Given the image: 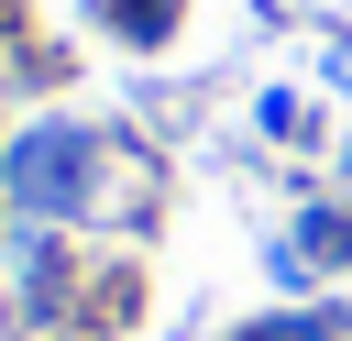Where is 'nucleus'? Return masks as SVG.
Here are the masks:
<instances>
[{
	"label": "nucleus",
	"mask_w": 352,
	"mask_h": 341,
	"mask_svg": "<svg viewBox=\"0 0 352 341\" xmlns=\"http://www.w3.org/2000/svg\"><path fill=\"white\" fill-rule=\"evenodd\" d=\"M99 11H110L132 44H165V33H176V0H99Z\"/></svg>",
	"instance_id": "nucleus-2"
},
{
	"label": "nucleus",
	"mask_w": 352,
	"mask_h": 341,
	"mask_svg": "<svg viewBox=\"0 0 352 341\" xmlns=\"http://www.w3.org/2000/svg\"><path fill=\"white\" fill-rule=\"evenodd\" d=\"M88 165H99V132H77V121H44V132H22L11 143V198L22 209H44V220H77L99 187H88Z\"/></svg>",
	"instance_id": "nucleus-1"
},
{
	"label": "nucleus",
	"mask_w": 352,
	"mask_h": 341,
	"mask_svg": "<svg viewBox=\"0 0 352 341\" xmlns=\"http://www.w3.org/2000/svg\"><path fill=\"white\" fill-rule=\"evenodd\" d=\"M308 253H330V264H352V209H308Z\"/></svg>",
	"instance_id": "nucleus-3"
},
{
	"label": "nucleus",
	"mask_w": 352,
	"mask_h": 341,
	"mask_svg": "<svg viewBox=\"0 0 352 341\" xmlns=\"http://www.w3.org/2000/svg\"><path fill=\"white\" fill-rule=\"evenodd\" d=\"M242 341H330V319H264V330H242Z\"/></svg>",
	"instance_id": "nucleus-4"
}]
</instances>
